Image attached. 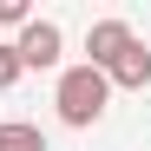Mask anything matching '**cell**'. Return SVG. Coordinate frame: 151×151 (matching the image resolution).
Instances as JSON below:
<instances>
[{
  "mask_svg": "<svg viewBox=\"0 0 151 151\" xmlns=\"http://www.w3.org/2000/svg\"><path fill=\"white\" fill-rule=\"evenodd\" d=\"M105 99H112V86H105L99 66H66V72H59L53 105H59V118L72 125V132H92V125L105 118Z\"/></svg>",
  "mask_w": 151,
  "mask_h": 151,
  "instance_id": "1",
  "label": "cell"
},
{
  "mask_svg": "<svg viewBox=\"0 0 151 151\" xmlns=\"http://www.w3.org/2000/svg\"><path fill=\"white\" fill-rule=\"evenodd\" d=\"M13 53H20V72H46V66H59V53H66L59 20H27L20 40H13Z\"/></svg>",
  "mask_w": 151,
  "mask_h": 151,
  "instance_id": "2",
  "label": "cell"
},
{
  "mask_svg": "<svg viewBox=\"0 0 151 151\" xmlns=\"http://www.w3.org/2000/svg\"><path fill=\"white\" fill-rule=\"evenodd\" d=\"M132 40H138V33L125 27V20H92V33H86V53H92V59H86V66H99V72H105V66H112Z\"/></svg>",
  "mask_w": 151,
  "mask_h": 151,
  "instance_id": "3",
  "label": "cell"
},
{
  "mask_svg": "<svg viewBox=\"0 0 151 151\" xmlns=\"http://www.w3.org/2000/svg\"><path fill=\"white\" fill-rule=\"evenodd\" d=\"M105 86H125V92H145V86H151V46H145V40H132V46L105 66Z\"/></svg>",
  "mask_w": 151,
  "mask_h": 151,
  "instance_id": "4",
  "label": "cell"
},
{
  "mask_svg": "<svg viewBox=\"0 0 151 151\" xmlns=\"http://www.w3.org/2000/svg\"><path fill=\"white\" fill-rule=\"evenodd\" d=\"M0 151H46V132L27 125V118H7L0 125Z\"/></svg>",
  "mask_w": 151,
  "mask_h": 151,
  "instance_id": "5",
  "label": "cell"
},
{
  "mask_svg": "<svg viewBox=\"0 0 151 151\" xmlns=\"http://www.w3.org/2000/svg\"><path fill=\"white\" fill-rule=\"evenodd\" d=\"M13 79H20V53H13V40H7V46H0V92H7Z\"/></svg>",
  "mask_w": 151,
  "mask_h": 151,
  "instance_id": "6",
  "label": "cell"
},
{
  "mask_svg": "<svg viewBox=\"0 0 151 151\" xmlns=\"http://www.w3.org/2000/svg\"><path fill=\"white\" fill-rule=\"evenodd\" d=\"M27 20H33L27 0H0V27H27Z\"/></svg>",
  "mask_w": 151,
  "mask_h": 151,
  "instance_id": "7",
  "label": "cell"
}]
</instances>
